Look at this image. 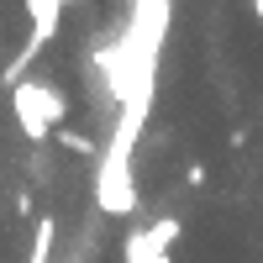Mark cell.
I'll return each mask as SVG.
<instances>
[{
    "instance_id": "obj_7",
    "label": "cell",
    "mask_w": 263,
    "mask_h": 263,
    "mask_svg": "<svg viewBox=\"0 0 263 263\" xmlns=\"http://www.w3.org/2000/svg\"><path fill=\"white\" fill-rule=\"evenodd\" d=\"M253 11H258V16H263V0H258V6H253Z\"/></svg>"
},
{
    "instance_id": "obj_2",
    "label": "cell",
    "mask_w": 263,
    "mask_h": 263,
    "mask_svg": "<svg viewBox=\"0 0 263 263\" xmlns=\"http://www.w3.org/2000/svg\"><path fill=\"white\" fill-rule=\"evenodd\" d=\"M11 111H16L21 137L42 147V142L58 137L63 116H69V100H63L58 84H48V79H27V84H16V90H11Z\"/></svg>"
},
{
    "instance_id": "obj_4",
    "label": "cell",
    "mask_w": 263,
    "mask_h": 263,
    "mask_svg": "<svg viewBox=\"0 0 263 263\" xmlns=\"http://www.w3.org/2000/svg\"><path fill=\"white\" fill-rule=\"evenodd\" d=\"M53 242H58V227H53V216H37V227H32V253H27V263H53Z\"/></svg>"
},
{
    "instance_id": "obj_6",
    "label": "cell",
    "mask_w": 263,
    "mask_h": 263,
    "mask_svg": "<svg viewBox=\"0 0 263 263\" xmlns=\"http://www.w3.org/2000/svg\"><path fill=\"white\" fill-rule=\"evenodd\" d=\"M147 237H153V242H158V248L168 253L174 242H179V221H174V216H158V221L147 227Z\"/></svg>"
},
{
    "instance_id": "obj_3",
    "label": "cell",
    "mask_w": 263,
    "mask_h": 263,
    "mask_svg": "<svg viewBox=\"0 0 263 263\" xmlns=\"http://www.w3.org/2000/svg\"><path fill=\"white\" fill-rule=\"evenodd\" d=\"M121 253H126V263H168V253H163V248L147 237V227H137V232H132Z\"/></svg>"
},
{
    "instance_id": "obj_5",
    "label": "cell",
    "mask_w": 263,
    "mask_h": 263,
    "mask_svg": "<svg viewBox=\"0 0 263 263\" xmlns=\"http://www.w3.org/2000/svg\"><path fill=\"white\" fill-rule=\"evenodd\" d=\"M58 147H69L74 158H100V142L95 137H84V132H74V126H58V137H53Z\"/></svg>"
},
{
    "instance_id": "obj_1",
    "label": "cell",
    "mask_w": 263,
    "mask_h": 263,
    "mask_svg": "<svg viewBox=\"0 0 263 263\" xmlns=\"http://www.w3.org/2000/svg\"><path fill=\"white\" fill-rule=\"evenodd\" d=\"M153 105H126L111 142H105V153L95 158V205L105 216H132L137 211V174H132V147H137L142 137V121H147Z\"/></svg>"
}]
</instances>
